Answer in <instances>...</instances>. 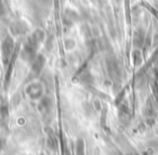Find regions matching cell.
Wrapping results in <instances>:
<instances>
[{
  "instance_id": "6da1fadb",
  "label": "cell",
  "mask_w": 158,
  "mask_h": 155,
  "mask_svg": "<svg viewBox=\"0 0 158 155\" xmlns=\"http://www.w3.org/2000/svg\"><path fill=\"white\" fill-rule=\"evenodd\" d=\"M12 51H13V41H12L11 38H7L2 46V57L5 63H7L8 60L10 59L12 54Z\"/></svg>"
},
{
  "instance_id": "7a4b0ae2",
  "label": "cell",
  "mask_w": 158,
  "mask_h": 155,
  "mask_svg": "<svg viewBox=\"0 0 158 155\" xmlns=\"http://www.w3.org/2000/svg\"><path fill=\"white\" fill-rule=\"evenodd\" d=\"M77 155H84V143L81 140L77 143Z\"/></svg>"
},
{
  "instance_id": "3957f363",
  "label": "cell",
  "mask_w": 158,
  "mask_h": 155,
  "mask_svg": "<svg viewBox=\"0 0 158 155\" xmlns=\"http://www.w3.org/2000/svg\"><path fill=\"white\" fill-rule=\"evenodd\" d=\"M0 149H1V140H0Z\"/></svg>"
}]
</instances>
